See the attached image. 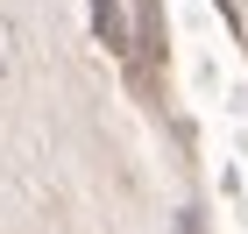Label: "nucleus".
Segmentation results:
<instances>
[{"label":"nucleus","instance_id":"f257e3e1","mask_svg":"<svg viewBox=\"0 0 248 234\" xmlns=\"http://www.w3.org/2000/svg\"><path fill=\"white\" fill-rule=\"evenodd\" d=\"M93 29L107 50H128V15H121V0H93Z\"/></svg>","mask_w":248,"mask_h":234}]
</instances>
